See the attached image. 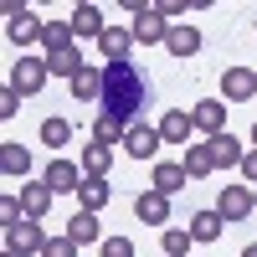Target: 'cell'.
<instances>
[{
  "label": "cell",
  "mask_w": 257,
  "mask_h": 257,
  "mask_svg": "<svg viewBox=\"0 0 257 257\" xmlns=\"http://www.w3.org/2000/svg\"><path fill=\"white\" fill-rule=\"evenodd\" d=\"M0 257H16V252H0Z\"/></svg>",
  "instance_id": "cell-38"
},
{
  "label": "cell",
  "mask_w": 257,
  "mask_h": 257,
  "mask_svg": "<svg viewBox=\"0 0 257 257\" xmlns=\"http://www.w3.org/2000/svg\"><path fill=\"white\" fill-rule=\"evenodd\" d=\"M134 216L144 226H165L170 221V196H160V190H139V196H134Z\"/></svg>",
  "instance_id": "cell-11"
},
{
  "label": "cell",
  "mask_w": 257,
  "mask_h": 257,
  "mask_svg": "<svg viewBox=\"0 0 257 257\" xmlns=\"http://www.w3.org/2000/svg\"><path fill=\"white\" fill-rule=\"evenodd\" d=\"M221 211L216 206H211V211H196V216H190V237H196V242H216L221 237Z\"/></svg>",
  "instance_id": "cell-23"
},
{
  "label": "cell",
  "mask_w": 257,
  "mask_h": 257,
  "mask_svg": "<svg viewBox=\"0 0 257 257\" xmlns=\"http://www.w3.org/2000/svg\"><path fill=\"white\" fill-rule=\"evenodd\" d=\"M206 144H211V155H216V170H242V160H247L242 139H231V134H216V139H206Z\"/></svg>",
  "instance_id": "cell-17"
},
{
  "label": "cell",
  "mask_w": 257,
  "mask_h": 257,
  "mask_svg": "<svg viewBox=\"0 0 257 257\" xmlns=\"http://www.w3.org/2000/svg\"><path fill=\"white\" fill-rule=\"evenodd\" d=\"M21 221H26V206H21V196H0V226H21Z\"/></svg>",
  "instance_id": "cell-31"
},
{
  "label": "cell",
  "mask_w": 257,
  "mask_h": 257,
  "mask_svg": "<svg viewBox=\"0 0 257 257\" xmlns=\"http://www.w3.org/2000/svg\"><path fill=\"white\" fill-rule=\"evenodd\" d=\"M47 77H52L47 57H21L16 67H11V82H6V88H16L21 98H31V93H41V88H47Z\"/></svg>",
  "instance_id": "cell-4"
},
{
  "label": "cell",
  "mask_w": 257,
  "mask_h": 257,
  "mask_svg": "<svg viewBox=\"0 0 257 257\" xmlns=\"http://www.w3.org/2000/svg\"><path fill=\"white\" fill-rule=\"evenodd\" d=\"M82 180H88V175H82V165H72L67 155H57V160L47 165V175H41V185H47L52 196H67V190L77 196V190H82Z\"/></svg>",
  "instance_id": "cell-6"
},
{
  "label": "cell",
  "mask_w": 257,
  "mask_h": 257,
  "mask_svg": "<svg viewBox=\"0 0 257 257\" xmlns=\"http://www.w3.org/2000/svg\"><path fill=\"white\" fill-rule=\"evenodd\" d=\"M41 144H52L62 155V144H72V123L67 118H41Z\"/></svg>",
  "instance_id": "cell-28"
},
{
  "label": "cell",
  "mask_w": 257,
  "mask_h": 257,
  "mask_svg": "<svg viewBox=\"0 0 257 257\" xmlns=\"http://www.w3.org/2000/svg\"><path fill=\"white\" fill-rule=\"evenodd\" d=\"M103 257H134V242L128 237H103Z\"/></svg>",
  "instance_id": "cell-33"
},
{
  "label": "cell",
  "mask_w": 257,
  "mask_h": 257,
  "mask_svg": "<svg viewBox=\"0 0 257 257\" xmlns=\"http://www.w3.org/2000/svg\"><path fill=\"white\" fill-rule=\"evenodd\" d=\"M252 201H257V185H252Z\"/></svg>",
  "instance_id": "cell-39"
},
{
  "label": "cell",
  "mask_w": 257,
  "mask_h": 257,
  "mask_svg": "<svg viewBox=\"0 0 257 257\" xmlns=\"http://www.w3.org/2000/svg\"><path fill=\"white\" fill-rule=\"evenodd\" d=\"M128 11H134V26H128V31H134L139 47H165V41H170V21H165L155 6H139V0H128Z\"/></svg>",
  "instance_id": "cell-3"
},
{
  "label": "cell",
  "mask_w": 257,
  "mask_h": 257,
  "mask_svg": "<svg viewBox=\"0 0 257 257\" xmlns=\"http://www.w3.org/2000/svg\"><path fill=\"white\" fill-rule=\"evenodd\" d=\"M21 206H26L31 221H41V216L52 211V190H47V185H21Z\"/></svg>",
  "instance_id": "cell-24"
},
{
  "label": "cell",
  "mask_w": 257,
  "mask_h": 257,
  "mask_svg": "<svg viewBox=\"0 0 257 257\" xmlns=\"http://www.w3.org/2000/svg\"><path fill=\"white\" fill-rule=\"evenodd\" d=\"M160 123H144V118H134V123H128L123 128V149H128V155H134V160H155L160 155Z\"/></svg>",
  "instance_id": "cell-7"
},
{
  "label": "cell",
  "mask_w": 257,
  "mask_h": 257,
  "mask_svg": "<svg viewBox=\"0 0 257 257\" xmlns=\"http://www.w3.org/2000/svg\"><path fill=\"white\" fill-rule=\"evenodd\" d=\"M47 67H52V77H67V82H72V77H77L82 67H88V62H82V52H77V47H67V52L47 57Z\"/></svg>",
  "instance_id": "cell-26"
},
{
  "label": "cell",
  "mask_w": 257,
  "mask_h": 257,
  "mask_svg": "<svg viewBox=\"0 0 257 257\" xmlns=\"http://www.w3.org/2000/svg\"><path fill=\"white\" fill-rule=\"evenodd\" d=\"M72 98H77V103H93V98H103V67H93V62H88V67H82V72L72 77Z\"/></svg>",
  "instance_id": "cell-21"
},
{
  "label": "cell",
  "mask_w": 257,
  "mask_h": 257,
  "mask_svg": "<svg viewBox=\"0 0 257 257\" xmlns=\"http://www.w3.org/2000/svg\"><path fill=\"white\" fill-rule=\"evenodd\" d=\"M190 226H165V257H185L190 252Z\"/></svg>",
  "instance_id": "cell-29"
},
{
  "label": "cell",
  "mask_w": 257,
  "mask_h": 257,
  "mask_svg": "<svg viewBox=\"0 0 257 257\" xmlns=\"http://www.w3.org/2000/svg\"><path fill=\"white\" fill-rule=\"evenodd\" d=\"M103 118L113 123H134L139 108L149 103V77L139 72V62H103Z\"/></svg>",
  "instance_id": "cell-1"
},
{
  "label": "cell",
  "mask_w": 257,
  "mask_h": 257,
  "mask_svg": "<svg viewBox=\"0 0 257 257\" xmlns=\"http://www.w3.org/2000/svg\"><path fill=\"white\" fill-rule=\"evenodd\" d=\"M47 231H41V221H21V226H11L6 231V252H16V257H41V252H47Z\"/></svg>",
  "instance_id": "cell-5"
},
{
  "label": "cell",
  "mask_w": 257,
  "mask_h": 257,
  "mask_svg": "<svg viewBox=\"0 0 257 257\" xmlns=\"http://www.w3.org/2000/svg\"><path fill=\"white\" fill-rule=\"evenodd\" d=\"M41 47H47V57H57V52L77 47V36H72V26H67V21H47V36H41Z\"/></svg>",
  "instance_id": "cell-25"
},
{
  "label": "cell",
  "mask_w": 257,
  "mask_h": 257,
  "mask_svg": "<svg viewBox=\"0 0 257 257\" xmlns=\"http://www.w3.org/2000/svg\"><path fill=\"white\" fill-rule=\"evenodd\" d=\"M185 165L180 160H160L155 165V175H149V190H160V196H175V190H185Z\"/></svg>",
  "instance_id": "cell-13"
},
{
  "label": "cell",
  "mask_w": 257,
  "mask_h": 257,
  "mask_svg": "<svg viewBox=\"0 0 257 257\" xmlns=\"http://www.w3.org/2000/svg\"><path fill=\"white\" fill-rule=\"evenodd\" d=\"M165 52L185 62V57H196L201 52V26H190V21H180V26H170V41H165Z\"/></svg>",
  "instance_id": "cell-12"
},
{
  "label": "cell",
  "mask_w": 257,
  "mask_h": 257,
  "mask_svg": "<svg viewBox=\"0 0 257 257\" xmlns=\"http://www.w3.org/2000/svg\"><path fill=\"white\" fill-rule=\"evenodd\" d=\"M16 113H21V93L6 88V93H0V118H16Z\"/></svg>",
  "instance_id": "cell-34"
},
{
  "label": "cell",
  "mask_w": 257,
  "mask_h": 257,
  "mask_svg": "<svg viewBox=\"0 0 257 257\" xmlns=\"http://www.w3.org/2000/svg\"><path fill=\"white\" fill-rule=\"evenodd\" d=\"M98 52H103V62H128V52H134V31H128V26H108L98 36Z\"/></svg>",
  "instance_id": "cell-15"
},
{
  "label": "cell",
  "mask_w": 257,
  "mask_h": 257,
  "mask_svg": "<svg viewBox=\"0 0 257 257\" xmlns=\"http://www.w3.org/2000/svg\"><path fill=\"white\" fill-rule=\"evenodd\" d=\"M67 237H72L77 247H88V242H98V216H93V211H77V216L67 221Z\"/></svg>",
  "instance_id": "cell-27"
},
{
  "label": "cell",
  "mask_w": 257,
  "mask_h": 257,
  "mask_svg": "<svg viewBox=\"0 0 257 257\" xmlns=\"http://www.w3.org/2000/svg\"><path fill=\"white\" fill-rule=\"evenodd\" d=\"M252 31H257V16H252Z\"/></svg>",
  "instance_id": "cell-40"
},
{
  "label": "cell",
  "mask_w": 257,
  "mask_h": 257,
  "mask_svg": "<svg viewBox=\"0 0 257 257\" xmlns=\"http://www.w3.org/2000/svg\"><path fill=\"white\" fill-rule=\"evenodd\" d=\"M242 257H257V242H252V247H242Z\"/></svg>",
  "instance_id": "cell-36"
},
{
  "label": "cell",
  "mask_w": 257,
  "mask_h": 257,
  "mask_svg": "<svg viewBox=\"0 0 257 257\" xmlns=\"http://www.w3.org/2000/svg\"><path fill=\"white\" fill-rule=\"evenodd\" d=\"M185 175L190 180H206L211 175V170H216V155H211V144H185Z\"/></svg>",
  "instance_id": "cell-20"
},
{
  "label": "cell",
  "mask_w": 257,
  "mask_h": 257,
  "mask_svg": "<svg viewBox=\"0 0 257 257\" xmlns=\"http://www.w3.org/2000/svg\"><path fill=\"white\" fill-rule=\"evenodd\" d=\"M190 123H196V134H206V139L226 134V103L221 98H201L196 108H190Z\"/></svg>",
  "instance_id": "cell-10"
},
{
  "label": "cell",
  "mask_w": 257,
  "mask_h": 257,
  "mask_svg": "<svg viewBox=\"0 0 257 257\" xmlns=\"http://www.w3.org/2000/svg\"><path fill=\"white\" fill-rule=\"evenodd\" d=\"M108 196H113V190H108V180H82V190H77V211H93V216H98V211L103 206H108Z\"/></svg>",
  "instance_id": "cell-22"
},
{
  "label": "cell",
  "mask_w": 257,
  "mask_h": 257,
  "mask_svg": "<svg viewBox=\"0 0 257 257\" xmlns=\"http://www.w3.org/2000/svg\"><path fill=\"white\" fill-rule=\"evenodd\" d=\"M247 98H257V72L252 67H226L221 72V103L231 108V103H247Z\"/></svg>",
  "instance_id": "cell-9"
},
{
  "label": "cell",
  "mask_w": 257,
  "mask_h": 257,
  "mask_svg": "<svg viewBox=\"0 0 257 257\" xmlns=\"http://www.w3.org/2000/svg\"><path fill=\"white\" fill-rule=\"evenodd\" d=\"M242 180L257 185V149H247V160H242Z\"/></svg>",
  "instance_id": "cell-35"
},
{
  "label": "cell",
  "mask_w": 257,
  "mask_h": 257,
  "mask_svg": "<svg viewBox=\"0 0 257 257\" xmlns=\"http://www.w3.org/2000/svg\"><path fill=\"white\" fill-rule=\"evenodd\" d=\"M67 26H72V36H103L108 31V21H103V11L98 6H88V0H82V6H72V16H67Z\"/></svg>",
  "instance_id": "cell-14"
},
{
  "label": "cell",
  "mask_w": 257,
  "mask_h": 257,
  "mask_svg": "<svg viewBox=\"0 0 257 257\" xmlns=\"http://www.w3.org/2000/svg\"><path fill=\"white\" fill-rule=\"evenodd\" d=\"M252 149H257V123H252Z\"/></svg>",
  "instance_id": "cell-37"
},
{
  "label": "cell",
  "mask_w": 257,
  "mask_h": 257,
  "mask_svg": "<svg viewBox=\"0 0 257 257\" xmlns=\"http://www.w3.org/2000/svg\"><path fill=\"white\" fill-rule=\"evenodd\" d=\"M190 134H196L190 108H170V113L160 118V139H165V144H190Z\"/></svg>",
  "instance_id": "cell-16"
},
{
  "label": "cell",
  "mask_w": 257,
  "mask_h": 257,
  "mask_svg": "<svg viewBox=\"0 0 257 257\" xmlns=\"http://www.w3.org/2000/svg\"><path fill=\"white\" fill-rule=\"evenodd\" d=\"M82 175H93V180H108V170H113V149L108 144H82Z\"/></svg>",
  "instance_id": "cell-18"
},
{
  "label": "cell",
  "mask_w": 257,
  "mask_h": 257,
  "mask_svg": "<svg viewBox=\"0 0 257 257\" xmlns=\"http://www.w3.org/2000/svg\"><path fill=\"white\" fill-rule=\"evenodd\" d=\"M6 36L21 47V57H26V47H36V41L47 36V21H41L36 11H26L21 0H11V6H6Z\"/></svg>",
  "instance_id": "cell-2"
},
{
  "label": "cell",
  "mask_w": 257,
  "mask_h": 257,
  "mask_svg": "<svg viewBox=\"0 0 257 257\" xmlns=\"http://www.w3.org/2000/svg\"><path fill=\"white\" fill-rule=\"evenodd\" d=\"M41 257H77V242L62 231V237H52V242H47V252H41Z\"/></svg>",
  "instance_id": "cell-32"
},
{
  "label": "cell",
  "mask_w": 257,
  "mask_h": 257,
  "mask_svg": "<svg viewBox=\"0 0 257 257\" xmlns=\"http://www.w3.org/2000/svg\"><path fill=\"white\" fill-rule=\"evenodd\" d=\"M0 170H6L11 180H26L31 175V149L26 144H0Z\"/></svg>",
  "instance_id": "cell-19"
},
{
  "label": "cell",
  "mask_w": 257,
  "mask_h": 257,
  "mask_svg": "<svg viewBox=\"0 0 257 257\" xmlns=\"http://www.w3.org/2000/svg\"><path fill=\"white\" fill-rule=\"evenodd\" d=\"M216 211H221V221H247L252 211H257V201H252V185H221Z\"/></svg>",
  "instance_id": "cell-8"
},
{
  "label": "cell",
  "mask_w": 257,
  "mask_h": 257,
  "mask_svg": "<svg viewBox=\"0 0 257 257\" xmlns=\"http://www.w3.org/2000/svg\"><path fill=\"white\" fill-rule=\"evenodd\" d=\"M93 144H108V149L123 144V123H113V118H103V113H98V118H93Z\"/></svg>",
  "instance_id": "cell-30"
}]
</instances>
